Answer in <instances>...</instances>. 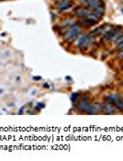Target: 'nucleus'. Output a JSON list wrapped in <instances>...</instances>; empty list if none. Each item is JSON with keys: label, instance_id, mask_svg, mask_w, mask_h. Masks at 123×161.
<instances>
[{"label": "nucleus", "instance_id": "nucleus-1", "mask_svg": "<svg viewBox=\"0 0 123 161\" xmlns=\"http://www.w3.org/2000/svg\"><path fill=\"white\" fill-rule=\"evenodd\" d=\"M81 32V27L79 25H73L70 28L68 31H66V33L63 35L64 41L67 42H72L75 41Z\"/></svg>", "mask_w": 123, "mask_h": 161}, {"label": "nucleus", "instance_id": "nucleus-15", "mask_svg": "<svg viewBox=\"0 0 123 161\" xmlns=\"http://www.w3.org/2000/svg\"><path fill=\"white\" fill-rule=\"evenodd\" d=\"M86 112H87V114H96V110L94 107H90V106H89L88 109L86 110Z\"/></svg>", "mask_w": 123, "mask_h": 161}, {"label": "nucleus", "instance_id": "nucleus-22", "mask_svg": "<svg viewBox=\"0 0 123 161\" xmlns=\"http://www.w3.org/2000/svg\"><path fill=\"white\" fill-rule=\"evenodd\" d=\"M121 85H122V86H123V81H122V82H121Z\"/></svg>", "mask_w": 123, "mask_h": 161}, {"label": "nucleus", "instance_id": "nucleus-18", "mask_svg": "<svg viewBox=\"0 0 123 161\" xmlns=\"http://www.w3.org/2000/svg\"><path fill=\"white\" fill-rule=\"evenodd\" d=\"M117 56H118L119 58H120V59H122L123 58V50L119 51V53H118V54H117Z\"/></svg>", "mask_w": 123, "mask_h": 161}, {"label": "nucleus", "instance_id": "nucleus-20", "mask_svg": "<svg viewBox=\"0 0 123 161\" xmlns=\"http://www.w3.org/2000/svg\"><path fill=\"white\" fill-rule=\"evenodd\" d=\"M77 97H78V93H73V95H72V97H71V100H73V101H74V99L75 98L77 99Z\"/></svg>", "mask_w": 123, "mask_h": 161}, {"label": "nucleus", "instance_id": "nucleus-10", "mask_svg": "<svg viewBox=\"0 0 123 161\" xmlns=\"http://www.w3.org/2000/svg\"><path fill=\"white\" fill-rule=\"evenodd\" d=\"M103 2L101 1V0H91L90 1V3H89V8H91V9H95V8L97 7V6H99L100 4H102Z\"/></svg>", "mask_w": 123, "mask_h": 161}, {"label": "nucleus", "instance_id": "nucleus-12", "mask_svg": "<svg viewBox=\"0 0 123 161\" xmlns=\"http://www.w3.org/2000/svg\"><path fill=\"white\" fill-rule=\"evenodd\" d=\"M74 19H66L64 20H62L61 23L62 26H73L74 25Z\"/></svg>", "mask_w": 123, "mask_h": 161}, {"label": "nucleus", "instance_id": "nucleus-2", "mask_svg": "<svg viewBox=\"0 0 123 161\" xmlns=\"http://www.w3.org/2000/svg\"><path fill=\"white\" fill-rule=\"evenodd\" d=\"M56 4H57V8L60 11L68 10L73 6V2H71V0H57Z\"/></svg>", "mask_w": 123, "mask_h": 161}, {"label": "nucleus", "instance_id": "nucleus-5", "mask_svg": "<svg viewBox=\"0 0 123 161\" xmlns=\"http://www.w3.org/2000/svg\"><path fill=\"white\" fill-rule=\"evenodd\" d=\"M101 110L104 111L107 114H114L115 113V106L110 103H103L101 105Z\"/></svg>", "mask_w": 123, "mask_h": 161}, {"label": "nucleus", "instance_id": "nucleus-16", "mask_svg": "<svg viewBox=\"0 0 123 161\" xmlns=\"http://www.w3.org/2000/svg\"><path fill=\"white\" fill-rule=\"evenodd\" d=\"M100 28H96V29H95V31H92V34L93 35H96V34H99L100 33Z\"/></svg>", "mask_w": 123, "mask_h": 161}, {"label": "nucleus", "instance_id": "nucleus-11", "mask_svg": "<svg viewBox=\"0 0 123 161\" xmlns=\"http://www.w3.org/2000/svg\"><path fill=\"white\" fill-rule=\"evenodd\" d=\"M81 21H82V23H83V24H85V26H93L94 24H96V22H95V21H93L92 19H88L87 17L82 18V19H81Z\"/></svg>", "mask_w": 123, "mask_h": 161}, {"label": "nucleus", "instance_id": "nucleus-9", "mask_svg": "<svg viewBox=\"0 0 123 161\" xmlns=\"http://www.w3.org/2000/svg\"><path fill=\"white\" fill-rule=\"evenodd\" d=\"M87 36L88 35L86 34V33H84L83 35H81V36H79L78 38H77V41H76V44L75 45L77 46V47H82L83 46V44H84V42H85V40H86V38H87Z\"/></svg>", "mask_w": 123, "mask_h": 161}, {"label": "nucleus", "instance_id": "nucleus-17", "mask_svg": "<svg viewBox=\"0 0 123 161\" xmlns=\"http://www.w3.org/2000/svg\"><path fill=\"white\" fill-rule=\"evenodd\" d=\"M117 49L118 50H123V42H120V43H119V44H117Z\"/></svg>", "mask_w": 123, "mask_h": 161}, {"label": "nucleus", "instance_id": "nucleus-8", "mask_svg": "<svg viewBox=\"0 0 123 161\" xmlns=\"http://www.w3.org/2000/svg\"><path fill=\"white\" fill-rule=\"evenodd\" d=\"M95 41H96V39H95V37L94 36H92V35H90V36H87V38H86V40H85V42H84V44H83V46L81 47L82 49H86V48H88L89 46H91L95 42Z\"/></svg>", "mask_w": 123, "mask_h": 161}, {"label": "nucleus", "instance_id": "nucleus-19", "mask_svg": "<svg viewBox=\"0 0 123 161\" xmlns=\"http://www.w3.org/2000/svg\"><path fill=\"white\" fill-rule=\"evenodd\" d=\"M123 42V35H121V36L116 41V42H117V44H119V43H120V42Z\"/></svg>", "mask_w": 123, "mask_h": 161}, {"label": "nucleus", "instance_id": "nucleus-21", "mask_svg": "<svg viewBox=\"0 0 123 161\" xmlns=\"http://www.w3.org/2000/svg\"><path fill=\"white\" fill-rule=\"evenodd\" d=\"M44 87H45V88H49V85H47V84H44Z\"/></svg>", "mask_w": 123, "mask_h": 161}, {"label": "nucleus", "instance_id": "nucleus-3", "mask_svg": "<svg viewBox=\"0 0 123 161\" xmlns=\"http://www.w3.org/2000/svg\"><path fill=\"white\" fill-rule=\"evenodd\" d=\"M93 9L91 8H82V7H77L74 9V14L77 17H80V18H85L87 17L88 15H90L92 13Z\"/></svg>", "mask_w": 123, "mask_h": 161}, {"label": "nucleus", "instance_id": "nucleus-7", "mask_svg": "<svg viewBox=\"0 0 123 161\" xmlns=\"http://www.w3.org/2000/svg\"><path fill=\"white\" fill-rule=\"evenodd\" d=\"M114 28L112 27L111 25H109V24H106V25H104V26H102V27L100 28V34L103 35V36H107V35L110 32V31L113 30Z\"/></svg>", "mask_w": 123, "mask_h": 161}, {"label": "nucleus", "instance_id": "nucleus-4", "mask_svg": "<svg viewBox=\"0 0 123 161\" xmlns=\"http://www.w3.org/2000/svg\"><path fill=\"white\" fill-rule=\"evenodd\" d=\"M119 100H123V97L121 95H119V94H112V95H109V96L105 98V101L110 104H114L115 102L119 101Z\"/></svg>", "mask_w": 123, "mask_h": 161}, {"label": "nucleus", "instance_id": "nucleus-14", "mask_svg": "<svg viewBox=\"0 0 123 161\" xmlns=\"http://www.w3.org/2000/svg\"><path fill=\"white\" fill-rule=\"evenodd\" d=\"M117 109H119L120 111H123V100H119V101H117L115 103L113 104Z\"/></svg>", "mask_w": 123, "mask_h": 161}, {"label": "nucleus", "instance_id": "nucleus-6", "mask_svg": "<svg viewBox=\"0 0 123 161\" xmlns=\"http://www.w3.org/2000/svg\"><path fill=\"white\" fill-rule=\"evenodd\" d=\"M89 102H90L89 99H87V98L83 99V100L78 103V105H77V109H78L79 111H86V110L88 109L89 106H90V105H89Z\"/></svg>", "mask_w": 123, "mask_h": 161}, {"label": "nucleus", "instance_id": "nucleus-13", "mask_svg": "<svg viewBox=\"0 0 123 161\" xmlns=\"http://www.w3.org/2000/svg\"><path fill=\"white\" fill-rule=\"evenodd\" d=\"M95 11L98 12L99 14H101V15L103 16V14L105 13V6H104V3H102V4H100L99 6H97L95 9H94Z\"/></svg>", "mask_w": 123, "mask_h": 161}]
</instances>
